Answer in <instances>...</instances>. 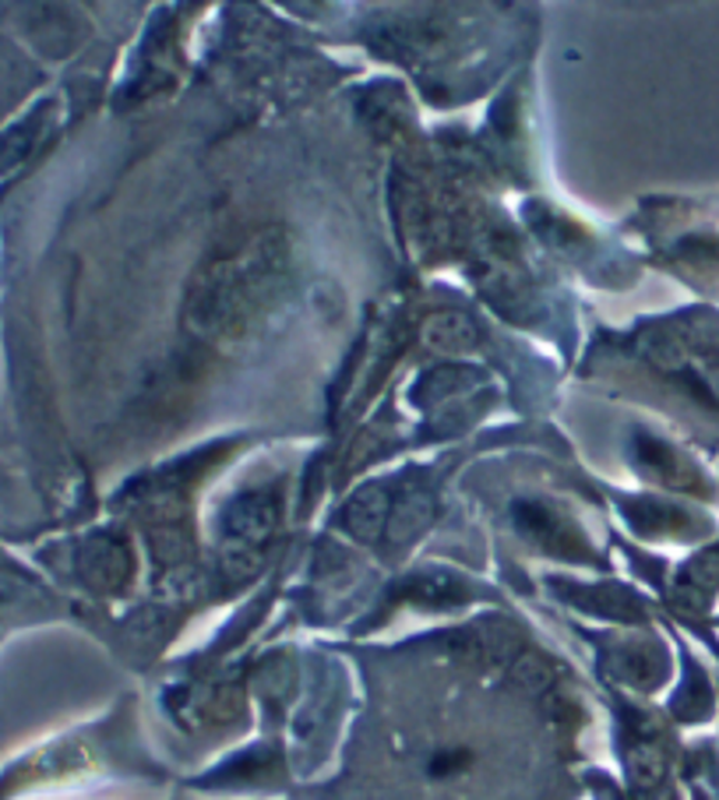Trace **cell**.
Returning <instances> with one entry per match:
<instances>
[{"label": "cell", "mask_w": 719, "mask_h": 800, "mask_svg": "<svg viewBox=\"0 0 719 800\" xmlns=\"http://www.w3.org/2000/svg\"><path fill=\"white\" fill-rule=\"evenodd\" d=\"M423 342L438 353H466L477 346V328L459 311L430 314L423 321Z\"/></svg>", "instance_id": "6da1fadb"}, {"label": "cell", "mask_w": 719, "mask_h": 800, "mask_svg": "<svg viewBox=\"0 0 719 800\" xmlns=\"http://www.w3.org/2000/svg\"><path fill=\"white\" fill-rule=\"evenodd\" d=\"M388 516V504L385 498L378 494V490H367V494H360V501L349 508V526H353L360 537H375V532L381 529Z\"/></svg>", "instance_id": "7a4b0ae2"}]
</instances>
